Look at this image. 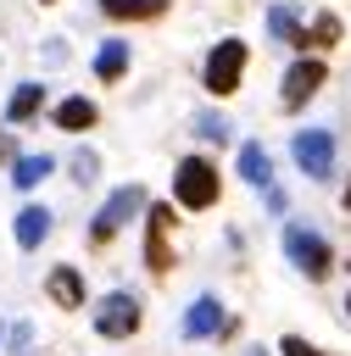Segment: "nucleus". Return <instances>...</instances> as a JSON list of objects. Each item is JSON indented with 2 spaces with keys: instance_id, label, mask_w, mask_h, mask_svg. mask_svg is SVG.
I'll list each match as a JSON object with an SVG mask.
<instances>
[{
  "instance_id": "f257e3e1",
  "label": "nucleus",
  "mask_w": 351,
  "mask_h": 356,
  "mask_svg": "<svg viewBox=\"0 0 351 356\" xmlns=\"http://www.w3.org/2000/svg\"><path fill=\"white\" fill-rule=\"evenodd\" d=\"M245 67H251V44L245 39H217L212 50H206V61H201V83H206V95L212 100H228V95H240V83H245Z\"/></svg>"
},
{
  "instance_id": "f03ea898",
  "label": "nucleus",
  "mask_w": 351,
  "mask_h": 356,
  "mask_svg": "<svg viewBox=\"0 0 351 356\" xmlns=\"http://www.w3.org/2000/svg\"><path fill=\"white\" fill-rule=\"evenodd\" d=\"M223 200V178H217V161L212 156H184L173 167V206L184 211H212Z\"/></svg>"
},
{
  "instance_id": "7ed1b4c3",
  "label": "nucleus",
  "mask_w": 351,
  "mask_h": 356,
  "mask_svg": "<svg viewBox=\"0 0 351 356\" xmlns=\"http://www.w3.org/2000/svg\"><path fill=\"white\" fill-rule=\"evenodd\" d=\"M284 256H290V267H295L306 284H323V278L334 273V250H329V239L312 234L306 222H284Z\"/></svg>"
},
{
  "instance_id": "20e7f679",
  "label": "nucleus",
  "mask_w": 351,
  "mask_h": 356,
  "mask_svg": "<svg viewBox=\"0 0 351 356\" xmlns=\"http://www.w3.org/2000/svg\"><path fill=\"white\" fill-rule=\"evenodd\" d=\"M145 206H150V195H145L139 184L111 189V195H106V206H100V211H95V222H89V245H111V239H117V234H123Z\"/></svg>"
},
{
  "instance_id": "39448f33",
  "label": "nucleus",
  "mask_w": 351,
  "mask_h": 356,
  "mask_svg": "<svg viewBox=\"0 0 351 356\" xmlns=\"http://www.w3.org/2000/svg\"><path fill=\"white\" fill-rule=\"evenodd\" d=\"M173 222H178V206L173 200H150L145 206V245H139V256H145V273L150 278H167L173 273V245H167Z\"/></svg>"
},
{
  "instance_id": "423d86ee",
  "label": "nucleus",
  "mask_w": 351,
  "mask_h": 356,
  "mask_svg": "<svg viewBox=\"0 0 351 356\" xmlns=\"http://www.w3.org/2000/svg\"><path fill=\"white\" fill-rule=\"evenodd\" d=\"M89 323H95V334H100V339H134V334H139V323H145V306H139V295H134V289H111V295H100V300H95Z\"/></svg>"
},
{
  "instance_id": "0eeeda50",
  "label": "nucleus",
  "mask_w": 351,
  "mask_h": 356,
  "mask_svg": "<svg viewBox=\"0 0 351 356\" xmlns=\"http://www.w3.org/2000/svg\"><path fill=\"white\" fill-rule=\"evenodd\" d=\"M323 83H329V61H323V56H301V61H290L284 78H279V106H284V111H301Z\"/></svg>"
},
{
  "instance_id": "6e6552de",
  "label": "nucleus",
  "mask_w": 351,
  "mask_h": 356,
  "mask_svg": "<svg viewBox=\"0 0 351 356\" xmlns=\"http://www.w3.org/2000/svg\"><path fill=\"white\" fill-rule=\"evenodd\" d=\"M290 150H295V167H301L306 178H329V172H334V134H329V128H301V134L290 139Z\"/></svg>"
},
{
  "instance_id": "1a4fd4ad",
  "label": "nucleus",
  "mask_w": 351,
  "mask_h": 356,
  "mask_svg": "<svg viewBox=\"0 0 351 356\" xmlns=\"http://www.w3.org/2000/svg\"><path fill=\"white\" fill-rule=\"evenodd\" d=\"M45 295L61 306V312H84V300H89V289H84V273L78 267H50V278H45Z\"/></svg>"
},
{
  "instance_id": "9d476101",
  "label": "nucleus",
  "mask_w": 351,
  "mask_h": 356,
  "mask_svg": "<svg viewBox=\"0 0 351 356\" xmlns=\"http://www.w3.org/2000/svg\"><path fill=\"white\" fill-rule=\"evenodd\" d=\"M178 328H184V339H212V334L223 328V300H217V295H195Z\"/></svg>"
},
{
  "instance_id": "9b49d317",
  "label": "nucleus",
  "mask_w": 351,
  "mask_h": 356,
  "mask_svg": "<svg viewBox=\"0 0 351 356\" xmlns=\"http://www.w3.org/2000/svg\"><path fill=\"white\" fill-rule=\"evenodd\" d=\"M50 117H56V128H61V134H89V128L100 122V106H95L89 95H67V100H56V111H50Z\"/></svg>"
},
{
  "instance_id": "f8f14e48",
  "label": "nucleus",
  "mask_w": 351,
  "mask_h": 356,
  "mask_svg": "<svg viewBox=\"0 0 351 356\" xmlns=\"http://www.w3.org/2000/svg\"><path fill=\"white\" fill-rule=\"evenodd\" d=\"M128 61H134L128 39H100V50H95V78H100V83H123V78H128Z\"/></svg>"
},
{
  "instance_id": "ddd939ff",
  "label": "nucleus",
  "mask_w": 351,
  "mask_h": 356,
  "mask_svg": "<svg viewBox=\"0 0 351 356\" xmlns=\"http://www.w3.org/2000/svg\"><path fill=\"white\" fill-rule=\"evenodd\" d=\"M95 6L111 22H162L167 17V0H95Z\"/></svg>"
},
{
  "instance_id": "4468645a",
  "label": "nucleus",
  "mask_w": 351,
  "mask_h": 356,
  "mask_svg": "<svg viewBox=\"0 0 351 356\" xmlns=\"http://www.w3.org/2000/svg\"><path fill=\"white\" fill-rule=\"evenodd\" d=\"M45 234H50V211H45V206H22V211H17V222H11L17 250H39V245H45Z\"/></svg>"
},
{
  "instance_id": "2eb2a0df",
  "label": "nucleus",
  "mask_w": 351,
  "mask_h": 356,
  "mask_svg": "<svg viewBox=\"0 0 351 356\" xmlns=\"http://www.w3.org/2000/svg\"><path fill=\"white\" fill-rule=\"evenodd\" d=\"M234 167H240V178H245V184H256V189H267V178H273V156H267L256 139H251V145H240Z\"/></svg>"
},
{
  "instance_id": "dca6fc26",
  "label": "nucleus",
  "mask_w": 351,
  "mask_h": 356,
  "mask_svg": "<svg viewBox=\"0 0 351 356\" xmlns=\"http://www.w3.org/2000/svg\"><path fill=\"white\" fill-rule=\"evenodd\" d=\"M340 33H345L340 17H334V11H318V17L306 22V50H301V56H323L329 44H340Z\"/></svg>"
},
{
  "instance_id": "f3484780",
  "label": "nucleus",
  "mask_w": 351,
  "mask_h": 356,
  "mask_svg": "<svg viewBox=\"0 0 351 356\" xmlns=\"http://www.w3.org/2000/svg\"><path fill=\"white\" fill-rule=\"evenodd\" d=\"M267 33H273L279 44H290V50H306V28L295 22L290 6H273V11H267Z\"/></svg>"
},
{
  "instance_id": "a211bd4d",
  "label": "nucleus",
  "mask_w": 351,
  "mask_h": 356,
  "mask_svg": "<svg viewBox=\"0 0 351 356\" xmlns=\"http://www.w3.org/2000/svg\"><path fill=\"white\" fill-rule=\"evenodd\" d=\"M39 106H45V83H17V95L6 100V122H28L39 117Z\"/></svg>"
},
{
  "instance_id": "6ab92c4d",
  "label": "nucleus",
  "mask_w": 351,
  "mask_h": 356,
  "mask_svg": "<svg viewBox=\"0 0 351 356\" xmlns=\"http://www.w3.org/2000/svg\"><path fill=\"white\" fill-rule=\"evenodd\" d=\"M50 172H56L50 156H17V161H11V184H17V189H33V184H45Z\"/></svg>"
},
{
  "instance_id": "aec40b11",
  "label": "nucleus",
  "mask_w": 351,
  "mask_h": 356,
  "mask_svg": "<svg viewBox=\"0 0 351 356\" xmlns=\"http://www.w3.org/2000/svg\"><path fill=\"white\" fill-rule=\"evenodd\" d=\"M189 128H195V139H206V145H228V134H234L228 117H212V111H201Z\"/></svg>"
},
{
  "instance_id": "412c9836",
  "label": "nucleus",
  "mask_w": 351,
  "mask_h": 356,
  "mask_svg": "<svg viewBox=\"0 0 351 356\" xmlns=\"http://www.w3.org/2000/svg\"><path fill=\"white\" fill-rule=\"evenodd\" d=\"M279 356H329V350L312 345V339H301V334H284V339H279Z\"/></svg>"
},
{
  "instance_id": "4be33fe9",
  "label": "nucleus",
  "mask_w": 351,
  "mask_h": 356,
  "mask_svg": "<svg viewBox=\"0 0 351 356\" xmlns=\"http://www.w3.org/2000/svg\"><path fill=\"white\" fill-rule=\"evenodd\" d=\"M95 167H100V161H95L89 150H78V156H72V172H78V184H89V178H95Z\"/></svg>"
},
{
  "instance_id": "5701e85b",
  "label": "nucleus",
  "mask_w": 351,
  "mask_h": 356,
  "mask_svg": "<svg viewBox=\"0 0 351 356\" xmlns=\"http://www.w3.org/2000/svg\"><path fill=\"white\" fill-rule=\"evenodd\" d=\"M340 206H345V211H351V184H345V195H340Z\"/></svg>"
},
{
  "instance_id": "b1692460",
  "label": "nucleus",
  "mask_w": 351,
  "mask_h": 356,
  "mask_svg": "<svg viewBox=\"0 0 351 356\" xmlns=\"http://www.w3.org/2000/svg\"><path fill=\"white\" fill-rule=\"evenodd\" d=\"M245 356H267V350H262V345H256V350H245Z\"/></svg>"
},
{
  "instance_id": "393cba45",
  "label": "nucleus",
  "mask_w": 351,
  "mask_h": 356,
  "mask_svg": "<svg viewBox=\"0 0 351 356\" xmlns=\"http://www.w3.org/2000/svg\"><path fill=\"white\" fill-rule=\"evenodd\" d=\"M345 312H351V289H345Z\"/></svg>"
},
{
  "instance_id": "a878e982",
  "label": "nucleus",
  "mask_w": 351,
  "mask_h": 356,
  "mask_svg": "<svg viewBox=\"0 0 351 356\" xmlns=\"http://www.w3.org/2000/svg\"><path fill=\"white\" fill-rule=\"evenodd\" d=\"M39 6H56V0H39Z\"/></svg>"
}]
</instances>
